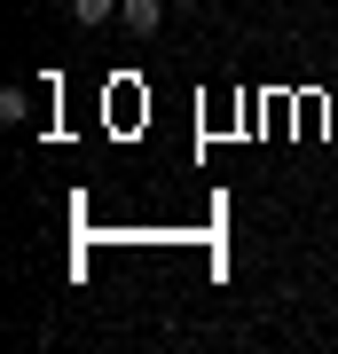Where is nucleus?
I'll return each mask as SVG.
<instances>
[{
	"label": "nucleus",
	"mask_w": 338,
	"mask_h": 354,
	"mask_svg": "<svg viewBox=\"0 0 338 354\" xmlns=\"http://www.w3.org/2000/svg\"><path fill=\"white\" fill-rule=\"evenodd\" d=\"M118 16H126V32H158V0H118Z\"/></svg>",
	"instance_id": "1"
},
{
	"label": "nucleus",
	"mask_w": 338,
	"mask_h": 354,
	"mask_svg": "<svg viewBox=\"0 0 338 354\" xmlns=\"http://www.w3.org/2000/svg\"><path fill=\"white\" fill-rule=\"evenodd\" d=\"M111 8H118V0H71V16H79L87 32H95V24H111Z\"/></svg>",
	"instance_id": "2"
},
{
	"label": "nucleus",
	"mask_w": 338,
	"mask_h": 354,
	"mask_svg": "<svg viewBox=\"0 0 338 354\" xmlns=\"http://www.w3.org/2000/svg\"><path fill=\"white\" fill-rule=\"evenodd\" d=\"M0 118H8V127H24V118H32V95L8 87V95H0Z\"/></svg>",
	"instance_id": "3"
}]
</instances>
